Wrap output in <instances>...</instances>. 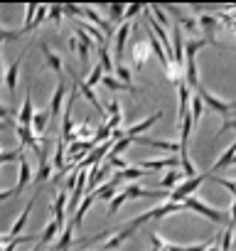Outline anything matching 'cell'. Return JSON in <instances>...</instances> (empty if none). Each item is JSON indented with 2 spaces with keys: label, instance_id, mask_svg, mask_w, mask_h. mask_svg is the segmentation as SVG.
Returning a JSON list of instances; mask_svg holds the SVG:
<instances>
[{
  "label": "cell",
  "instance_id": "6da1fadb",
  "mask_svg": "<svg viewBox=\"0 0 236 251\" xmlns=\"http://www.w3.org/2000/svg\"><path fill=\"white\" fill-rule=\"evenodd\" d=\"M185 204H187V209H192V212H197V214L207 217V219H209V222H214V224H229V222H231V214H229V212L214 209V207H209L207 202H202L199 197H189Z\"/></svg>",
  "mask_w": 236,
  "mask_h": 251
},
{
  "label": "cell",
  "instance_id": "7a4b0ae2",
  "mask_svg": "<svg viewBox=\"0 0 236 251\" xmlns=\"http://www.w3.org/2000/svg\"><path fill=\"white\" fill-rule=\"evenodd\" d=\"M209 175H197V177H187L182 185H177L172 192H170V197H167V202H175V204H185L189 197H192V192H197V187L207 180Z\"/></svg>",
  "mask_w": 236,
  "mask_h": 251
},
{
  "label": "cell",
  "instance_id": "3957f363",
  "mask_svg": "<svg viewBox=\"0 0 236 251\" xmlns=\"http://www.w3.org/2000/svg\"><path fill=\"white\" fill-rule=\"evenodd\" d=\"M197 94L202 96L204 106H209L212 111H216V113H219V116H224V118H226L231 111H236V101H221L219 96H214V94H212L207 86H202V84L197 86Z\"/></svg>",
  "mask_w": 236,
  "mask_h": 251
},
{
  "label": "cell",
  "instance_id": "277c9868",
  "mask_svg": "<svg viewBox=\"0 0 236 251\" xmlns=\"http://www.w3.org/2000/svg\"><path fill=\"white\" fill-rule=\"evenodd\" d=\"M64 106H67V84L59 81L57 89H54V94H52V101H49V116L52 118H59V113H62Z\"/></svg>",
  "mask_w": 236,
  "mask_h": 251
},
{
  "label": "cell",
  "instance_id": "5b68a950",
  "mask_svg": "<svg viewBox=\"0 0 236 251\" xmlns=\"http://www.w3.org/2000/svg\"><path fill=\"white\" fill-rule=\"evenodd\" d=\"M18 138H20V148H32L37 155H42L45 151L40 148V141H37V136H35V131L30 128V126H18Z\"/></svg>",
  "mask_w": 236,
  "mask_h": 251
},
{
  "label": "cell",
  "instance_id": "8992f818",
  "mask_svg": "<svg viewBox=\"0 0 236 251\" xmlns=\"http://www.w3.org/2000/svg\"><path fill=\"white\" fill-rule=\"evenodd\" d=\"M81 13H84V15L91 20V25H96V27H98V30H101L106 37H111V35H113V25H111L108 20H103V18H101V13H98L96 8H91V5H84V8H81Z\"/></svg>",
  "mask_w": 236,
  "mask_h": 251
},
{
  "label": "cell",
  "instance_id": "52a82bcc",
  "mask_svg": "<svg viewBox=\"0 0 236 251\" xmlns=\"http://www.w3.org/2000/svg\"><path fill=\"white\" fill-rule=\"evenodd\" d=\"M18 185H15V192H23L35 177H32V168H30V160L25 158V155H20L18 158Z\"/></svg>",
  "mask_w": 236,
  "mask_h": 251
},
{
  "label": "cell",
  "instance_id": "ba28073f",
  "mask_svg": "<svg viewBox=\"0 0 236 251\" xmlns=\"http://www.w3.org/2000/svg\"><path fill=\"white\" fill-rule=\"evenodd\" d=\"M76 86H79V91L84 94V99H86V101H89V103H91V106H94V108H96V111H98V113H101V116L108 121V111H106V106L98 101V96L94 94V89H91V86H89L84 79H76Z\"/></svg>",
  "mask_w": 236,
  "mask_h": 251
},
{
  "label": "cell",
  "instance_id": "9c48e42d",
  "mask_svg": "<svg viewBox=\"0 0 236 251\" xmlns=\"http://www.w3.org/2000/svg\"><path fill=\"white\" fill-rule=\"evenodd\" d=\"M123 192H126L128 200H141V197H170V192H165V190H160V192H155V190H145V187H141L138 182L126 185Z\"/></svg>",
  "mask_w": 236,
  "mask_h": 251
},
{
  "label": "cell",
  "instance_id": "30bf717a",
  "mask_svg": "<svg viewBox=\"0 0 236 251\" xmlns=\"http://www.w3.org/2000/svg\"><path fill=\"white\" fill-rule=\"evenodd\" d=\"M138 168H143V170H172V168H177V158H148V160H141V165Z\"/></svg>",
  "mask_w": 236,
  "mask_h": 251
},
{
  "label": "cell",
  "instance_id": "8fae6325",
  "mask_svg": "<svg viewBox=\"0 0 236 251\" xmlns=\"http://www.w3.org/2000/svg\"><path fill=\"white\" fill-rule=\"evenodd\" d=\"M187 180V175L180 170V168H172V170H167L165 175H163V180H160V190H165V192H172L177 185H182Z\"/></svg>",
  "mask_w": 236,
  "mask_h": 251
},
{
  "label": "cell",
  "instance_id": "7c38bea8",
  "mask_svg": "<svg viewBox=\"0 0 236 251\" xmlns=\"http://www.w3.org/2000/svg\"><path fill=\"white\" fill-rule=\"evenodd\" d=\"M133 234H136V231H133L131 226H126V224H123L121 229H118V231H116V236H111V239H106V241L101 244V249H103V251H111V249H118V246H121V244H126V241H128V239H131Z\"/></svg>",
  "mask_w": 236,
  "mask_h": 251
},
{
  "label": "cell",
  "instance_id": "4fadbf2b",
  "mask_svg": "<svg viewBox=\"0 0 236 251\" xmlns=\"http://www.w3.org/2000/svg\"><path fill=\"white\" fill-rule=\"evenodd\" d=\"M35 106H32V91L27 89V94H25V101H23V108H20V113H18V126H30L32 128V118H35Z\"/></svg>",
  "mask_w": 236,
  "mask_h": 251
},
{
  "label": "cell",
  "instance_id": "5bb4252c",
  "mask_svg": "<svg viewBox=\"0 0 236 251\" xmlns=\"http://www.w3.org/2000/svg\"><path fill=\"white\" fill-rule=\"evenodd\" d=\"M25 54H27V52H23V54H20V57L8 67V72H5V86H8V91H10V94H15V89H18V76H20V67H23Z\"/></svg>",
  "mask_w": 236,
  "mask_h": 251
},
{
  "label": "cell",
  "instance_id": "9a60e30c",
  "mask_svg": "<svg viewBox=\"0 0 236 251\" xmlns=\"http://www.w3.org/2000/svg\"><path fill=\"white\" fill-rule=\"evenodd\" d=\"M40 50H42V54H45V59H47V67H49L52 72L62 74V72H64V62H62V57H59L47 42H40Z\"/></svg>",
  "mask_w": 236,
  "mask_h": 251
},
{
  "label": "cell",
  "instance_id": "2e32d148",
  "mask_svg": "<svg viewBox=\"0 0 236 251\" xmlns=\"http://www.w3.org/2000/svg\"><path fill=\"white\" fill-rule=\"evenodd\" d=\"M158 118H163V111H158V113H153V116H148L145 121H141V123H136V126H131V128L126 131V138H131V141H136V136H141V133H145L153 123H158Z\"/></svg>",
  "mask_w": 236,
  "mask_h": 251
},
{
  "label": "cell",
  "instance_id": "e0dca14e",
  "mask_svg": "<svg viewBox=\"0 0 236 251\" xmlns=\"http://www.w3.org/2000/svg\"><path fill=\"white\" fill-rule=\"evenodd\" d=\"M138 143H143V146H150V148H160V151H167V153H180L182 151V146L177 143V141H158V138H136Z\"/></svg>",
  "mask_w": 236,
  "mask_h": 251
},
{
  "label": "cell",
  "instance_id": "ac0fdd59",
  "mask_svg": "<svg viewBox=\"0 0 236 251\" xmlns=\"http://www.w3.org/2000/svg\"><path fill=\"white\" fill-rule=\"evenodd\" d=\"M175 86H177V96H180V118H182V116H187V113H189L192 94H189V86H187V81H185V79H180Z\"/></svg>",
  "mask_w": 236,
  "mask_h": 251
},
{
  "label": "cell",
  "instance_id": "d6986e66",
  "mask_svg": "<svg viewBox=\"0 0 236 251\" xmlns=\"http://www.w3.org/2000/svg\"><path fill=\"white\" fill-rule=\"evenodd\" d=\"M128 35H131V23H123L121 27H118V35H116V42H113V54H116V59H121Z\"/></svg>",
  "mask_w": 236,
  "mask_h": 251
},
{
  "label": "cell",
  "instance_id": "ffe728a7",
  "mask_svg": "<svg viewBox=\"0 0 236 251\" xmlns=\"http://www.w3.org/2000/svg\"><path fill=\"white\" fill-rule=\"evenodd\" d=\"M76 25H79V27H81V30H84V32H86V35L98 45V50H101V47H106V35H103L96 25H91V23H86V20H76Z\"/></svg>",
  "mask_w": 236,
  "mask_h": 251
},
{
  "label": "cell",
  "instance_id": "44dd1931",
  "mask_svg": "<svg viewBox=\"0 0 236 251\" xmlns=\"http://www.w3.org/2000/svg\"><path fill=\"white\" fill-rule=\"evenodd\" d=\"M32 207H35V197H32L30 202H27V207L23 209V214H20V217L15 219V224L10 226V234H8L10 239H18V234H20V231L25 229V224H27V217H30V212H32Z\"/></svg>",
  "mask_w": 236,
  "mask_h": 251
},
{
  "label": "cell",
  "instance_id": "7402d4cb",
  "mask_svg": "<svg viewBox=\"0 0 236 251\" xmlns=\"http://www.w3.org/2000/svg\"><path fill=\"white\" fill-rule=\"evenodd\" d=\"M148 54H150V45H148V40H138V42H136V47H133V62H136V67H138V69H143V64H145Z\"/></svg>",
  "mask_w": 236,
  "mask_h": 251
},
{
  "label": "cell",
  "instance_id": "603a6c76",
  "mask_svg": "<svg viewBox=\"0 0 236 251\" xmlns=\"http://www.w3.org/2000/svg\"><path fill=\"white\" fill-rule=\"evenodd\" d=\"M67 192H59L57 197H54V207H52V214H54V222L64 229L67 224H64V207H67Z\"/></svg>",
  "mask_w": 236,
  "mask_h": 251
},
{
  "label": "cell",
  "instance_id": "cb8c5ba5",
  "mask_svg": "<svg viewBox=\"0 0 236 251\" xmlns=\"http://www.w3.org/2000/svg\"><path fill=\"white\" fill-rule=\"evenodd\" d=\"M71 241H74V222H69V224L62 229V236H59V241L54 244L52 251H69Z\"/></svg>",
  "mask_w": 236,
  "mask_h": 251
},
{
  "label": "cell",
  "instance_id": "d4e9b609",
  "mask_svg": "<svg viewBox=\"0 0 236 251\" xmlns=\"http://www.w3.org/2000/svg\"><path fill=\"white\" fill-rule=\"evenodd\" d=\"M59 229H62V226H59V224H57V222L52 219V222H49V224L45 226L42 236H37V246H35V251H40L42 246H47V244H49V241H52V239H54V236L59 234Z\"/></svg>",
  "mask_w": 236,
  "mask_h": 251
},
{
  "label": "cell",
  "instance_id": "484cf974",
  "mask_svg": "<svg viewBox=\"0 0 236 251\" xmlns=\"http://www.w3.org/2000/svg\"><path fill=\"white\" fill-rule=\"evenodd\" d=\"M106 175H108V168H103V165H91V168H89V195H94V187H96Z\"/></svg>",
  "mask_w": 236,
  "mask_h": 251
},
{
  "label": "cell",
  "instance_id": "4316f807",
  "mask_svg": "<svg viewBox=\"0 0 236 251\" xmlns=\"http://www.w3.org/2000/svg\"><path fill=\"white\" fill-rule=\"evenodd\" d=\"M94 200H96L94 195H86V197L81 200V204H79V207L74 209V219H71V222H74V226H81V224H84V214H86V212L91 209Z\"/></svg>",
  "mask_w": 236,
  "mask_h": 251
},
{
  "label": "cell",
  "instance_id": "83f0119b",
  "mask_svg": "<svg viewBox=\"0 0 236 251\" xmlns=\"http://www.w3.org/2000/svg\"><path fill=\"white\" fill-rule=\"evenodd\" d=\"M49 108L47 111H37L35 113V118H32V131H35V136H42L45 131H47V123H49Z\"/></svg>",
  "mask_w": 236,
  "mask_h": 251
},
{
  "label": "cell",
  "instance_id": "f1b7e54d",
  "mask_svg": "<svg viewBox=\"0 0 236 251\" xmlns=\"http://www.w3.org/2000/svg\"><path fill=\"white\" fill-rule=\"evenodd\" d=\"M234 163H236V143H234V146H229V148L221 153V158L214 163L212 173H216V170H221V168H226V165H234Z\"/></svg>",
  "mask_w": 236,
  "mask_h": 251
},
{
  "label": "cell",
  "instance_id": "f546056e",
  "mask_svg": "<svg viewBox=\"0 0 236 251\" xmlns=\"http://www.w3.org/2000/svg\"><path fill=\"white\" fill-rule=\"evenodd\" d=\"M103 86H106V89H111V91H131V94L136 91V89H133V84H123L121 79H116L113 74H106V76H103Z\"/></svg>",
  "mask_w": 236,
  "mask_h": 251
},
{
  "label": "cell",
  "instance_id": "4dcf8cb0",
  "mask_svg": "<svg viewBox=\"0 0 236 251\" xmlns=\"http://www.w3.org/2000/svg\"><path fill=\"white\" fill-rule=\"evenodd\" d=\"M199 27H202V32H204V40H212L214 30L219 27V18H214V15H202V18H199Z\"/></svg>",
  "mask_w": 236,
  "mask_h": 251
},
{
  "label": "cell",
  "instance_id": "1f68e13d",
  "mask_svg": "<svg viewBox=\"0 0 236 251\" xmlns=\"http://www.w3.org/2000/svg\"><path fill=\"white\" fill-rule=\"evenodd\" d=\"M54 173V165H52V158H47V153H42V163H40V170L35 175V182H42V180H49Z\"/></svg>",
  "mask_w": 236,
  "mask_h": 251
},
{
  "label": "cell",
  "instance_id": "d6a6232c",
  "mask_svg": "<svg viewBox=\"0 0 236 251\" xmlns=\"http://www.w3.org/2000/svg\"><path fill=\"white\" fill-rule=\"evenodd\" d=\"M189 116H192V121H194V123H199V118L204 116V101H202V96H199V94H194V96H192Z\"/></svg>",
  "mask_w": 236,
  "mask_h": 251
},
{
  "label": "cell",
  "instance_id": "836d02e7",
  "mask_svg": "<svg viewBox=\"0 0 236 251\" xmlns=\"http://www.w3.org/2000/svg\"><path fill=\"white\" fill-rule=\"evenodd\" d=\"M98 52H101V62H98V64H101V69H103L106 74H113V72H116V62H113V57H111L108 47H101Z\"/></svg>",
  "mask_w": 236,
  "mask_h": 251
},
{
  "label": "cell",
  "instance_id": "e575fe53",
  "mask_svg": "<svg viewBox=\"0 0 236 251\" xmlns=\"http://www.w3.org/2000/svg\"><path fill=\"white\" fill-rule=\"evenodd\" d=\"M94 136H96V131L91 128V126L86 123V121H81L76 128H74V138H86V141H94Z\"/></svg>",
  "mask_w": 236,
  "mask_h": 251
},
{
  "label": "cell",
  "instance_id": "d590c367",
  "mask_svg": "<svg viewBox=\"0 0 236 251\" xmlns=\"http://www.w3.org/2000/svg\"><path fill=\"white\" fill-rule=\"evenodd\" d=\"M219 246H221V251H231V249H234V226H231V224H229V226L224 229Z\"/></svg>",
  "mask_w": 236,
  "mask_h": 251
},
{
  "label": "cell",
  "instance_id": "8d00e7d4",
  "mask_svg": "<svg viewBox=\"0 0 236 251\" xmlns=\"http://www.w3.org/2000/svg\"><path fill=\"white\" fill-rule=\"evenodd\" d=\"M113 76H116V79H121L123 84H131V81H133V72H131L128 67H123V64H116Z\"/></svg>",
  "mask_w": 236,
  "mask_h": 251
},
{
  "label": "cell",
  "instance_id": "74e56055",
  "mask_svg": "<svg viewBox=\"0 0 236 251\" xmlns=\"http://www.w3.org/2000/svg\"><path fill=\"white\" fill-rule=\"evenodd\" d=\"M103 76H106V72H103V69H101V64H96V67H94V69H91V74H89V76H86V84H89V86H91V89H94V86H96V84H98V81H103Z\"/></svg>",
  "mask_w": 236,
  "mask_h": 251
},
{
  "label": "cell",
  "instance_id": "f35d334b",
  "mask_svg": "<svg viewBox=\"0 0 236 251\" xmlns=\"http://www.w3.org/2000/svg\"><path fill=\"white\" fill-rule=\"evenodd\" d=\"M108 15H111V20H113V23H121V25H123V18H126V8H123V5H116V3H113V5H108Z\"/></svg>",
  "mask_w": 236,
  "mask_h": 251
},
{
  "label": "cell",
  "instance_id": "ab89813d",
  "mask_svg": "<svg viewBox=\"0 0 236 251\" xmlns=\"http://www.w3.org/2000/svg\"><path fill=\"white\" fill-rule=\"evenodd\" d=\"M111 128H108V126L106 123H101L98 126V128H96V136H94V143H106V141H111Z\"/></svg>",
  "mask_w": 236,
  "mask_h": 251
},
{
  "label": "cell",
  "instance_id": "60d3db41",
  "mask_svg": "<svg viewBox=\"0 0 236 251\" xmlns=\"http://www.w3.org/2000/svg\"><path fill=\"white\" fill-rule=\"evenodd\" d=\"M123 175V180H138V177H148V170H143V168H128V170H123L121 173Z\"/></svg>",
  "mask_w": 236,
  "mask_h": 251
},
{
  "label": "cell",
  "instance_id": "b9f144b4",
  "mask_svg": "<svg viewBox=\"0 0 236 251\" xmlns=\"http://www.w3.org/2000/svg\"><path fill=\"white\" fill-rule=\"evenodd\" d=\"M62 18H64V5H49V20L59 27L62 25Z\"/></svg>",
  "mask_w": 236,
  "mask_h": 251
},
{
  "label": "cell",
  "instance_id": "7bdbcfd3",
  "mask_svg": "<svg viewBox=\"0 0 236 251\" xmlns=\"http://www.w3.org/2000/svg\"><path fill=\"white\" fill-rule=\"evenodd\" d=\"M131 143H133L131 138H123V141L113 143V148H111V153H108V155H111V158H118V155H121V153H123V151H126V148L131 146Z\"/></svg>",
  "mask_w": 236,
  "mask_h": 251
},
{
  "label": "cell",
  "instance_id": "ee69618b",
  "mask_svg": "<svg viewBox=\"0 0 236 251\" xmlns=\"http://www.w3.org/2000/svg\"><path fill=\"white\" fill-rule=\"evenodd\" d=\"M128 197H126V192H121V195H116L113 200H111V204H108V214H116L118 209L123 207V202H126Z\"/></svg>",
  "mask_w": 236,
  "mask_h": 251
},
{
  "label": "cell",
  "instance_id": "f6af8a7d",
  "mask_svg": "<svg viewBox=\"0 0 236 251\" xmlns=\"http://www.w3.org/2000/svg\"><path fill=\"white\" fill-rule=\"evenodd\" d=\"M45 20H49V5H40V8H37V15H35V30H37Z\"/></svg>",
  "mask_w": 236,
  "mask_h": 251
},
{
  "label": "cell",
  "instance_id": "bcb514c9",
  "mask_svg": "<svg viewBox=\"0 0 236 251\" xmlns=\"http://www.w3.org/2000/svg\"><path fill=\"white\" fill-rule=\"evenodd\" d=\"M20 37V30H3L0 27V42H13Z\"/></svg>",
  "mask_w": 236,
  "mask_h": 251
},
{
  "label": "cell",
  "instance_id": "7dc6e473",
  "mask_svg": "<svg viewBox=\"0 0 236 251\" xmlns=\"http://www.w3.org/2000/svg\"><path fill=\"white\" fill-rule=\"evenodd\" d=\"M143 10H145V5H128V8H126V18H123V23H131V18L141 15Z\"/></svg>",
  "mask_w": 236,
  "mask_h": 251
},
{
  "label": "cell",
  "instance_id": "c3c4849f",
  "mask_svg": "<svg viewBox=\"0 0 236 251\" xmlns=\"http://www.w3.org/2000/svg\"><path fill=\"white\" fill-rule=\"evenodd\" d=\"M106 111H108V116H123V111H121V103H118V99H111V101H108V106H106Z\"/></svg>",
  "mask_w": 236,
  "mask_h": 251
},
{
  "label": "cell",
  "instance_id": "681fc988",
  "mask_svg": "<svg viewBox=\"0 0 236 251\" xmlns=\"http://www.w3.org/2000/svg\"><path fill=\"white\" fill-rule=\"evenodd\" d=\"M64 15L79 18V15H81V8H76V5H64Z\"/></svg>",
  "mask_w": 236,
  "mask_h": 251
},
{
  "label": "cell",
  "instance_id": "f907efd6",
  "mask_svg": "<svg viewBox=\"0 0 236 251\" xmlns=\"http://www.w3.org/2000/svg\"><path fill=\"white\" fill-rule=\"evenodd\" d=\"M13 195H18V192H15V187H10V190H3V192H0V202H3V200H10Z\"/></svg>",
  "mask_w": 236,
  "mask_h": 251
},
{
  "label": "cell",
  "instance_id": "816d5d0a",
  "mask_svg": "<svg viewBox=\"0 0 236 251\" xmlns=\"http://www.w3.org/2000/svg\"><path fill=\"white\" fill-rule=\"evenodd\" d=\"M69 50H71V52H76V35H71V37H69Z\"/></svg>",
  "mask_w": 236,
  "mask_h": 251
},
{
  "label": "cell",
  "instance_id": "f5cc1de1",
  "mask_svg": "<svg viewBox=\"0 0 236 251\" xmlns=\"http://www.w3.org/2000/svg\"><path fill=\"white\" fill-rule=\"evenodd\" d=\"M0 118H10V108H5V106H0Z\"/></svg>",
  "mask_w": 236,
  "mask_h": 251
},
{
  "label": "cell",
  "instance_id": "db71d44e",
  "mask_svg": "<svg viewBox=\"0 0 236 251\" xmlns=\"http://www.w3.org/2000/svg\"><path fill=\"white\" fill-rule=\"evenodd\" d=\"M0 81H5V74H3V59H0Z\"/></svg>",
  "mask_w": 236,
  "mask_h": 251
},
{
  "label": "cell",
  "instance_id": "11a10c76",
  "mask_svg": "<svg viewBox=\"0 0 236 251\" xmlns=\"http://www.w3.org/2000/svg\"><path fill=\"white\" fill-rule=\"evenodd\" d=\"M0 128H5V121H0Z\"/></svg>",
  "mask_w": 236,
  "mask_h": 251
}]
</instances>
